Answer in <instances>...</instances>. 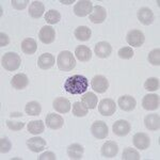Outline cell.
<instances>
[{
    "mask_svg": "<svg viewBox=\"0 0 160 160\" xmlns=\"http://www.w3.org/2000/svg\"><path fill=\"white\" fill-rule=\"evenodd\" d=\"M64 89L68 93L73 95L83 94L89 89V80L82 75H74L65 80Z\"/></svg>",
    "mask_w": 160,
    "mask_h": 160,
    "instance_id": "cell-1",
    "label": "cell"
},
{
    "mask_svg": "<svg viewBox=\"0 0 160 160\" xmlns=\"http://www.w3.org/2000/svg\"><path fill=\"white\" fill-rule=\"evenodd\" d=\"M57 65H58L59 69L63 72L72 71L76 66V60H75L74 55L68 50L61 51L57 59Z\"/></svg>",
    "mask_w": 160,
    "mask_h": 160,
    "instance_id": "cell-2",
    "label": "cell"
},
{
    "mask_svg": "<svg viewBox=\"0 0 160 160\" xmlns=\"http://www.w3.org/2000/svg\"><path fill=\"white\" fill-rule=\"evenodd\" d=\"M20 63H22L20 57L17 55L16 52H7L6 55H3V57H2V59H1L2 68L10 72L18 69L20 66Z\"/></svg>",
    "mask_w": 160,
    "mask_h": 160,
    "instance_id": "cell-3",
    "label": "cell"
},
{
    "mask_svg": "<svg viewBox=\"0 0 160 160\" xmlns=\"http://www.w3.org/2000/svg\"><path fill=\"white\" fill-rule=\"evenodd\" d=\"M93 10V4L89 0H80L74 7V13L79 17H84L90 15Z\"/></svg>",
    "mask_w": 160,
    "mask_h": 160,
    "instance_id": "cell-4",
    "label": "cell"
},
{
    "mask_svg": "<svg viewBox=\"0 0 160 160\" xmlns=\"http://www.w3.org/2000/svg\"><path fill=\"white\" fill-rule=\"evenodd\" d=\"M115 110H117V105H115L114 100H112L111 98H105L100 100L98 105V111L102 115L110 117V115L114 114Z\"/></svg>",
    "mask_w": 160,
    "mask_h": 160,
    "instance_id": "cell-5",
    "label": "cell"
},
{
    "mask_svg": "<svg viewBox=\"0 0 160 160\" xmlns=\"http://www.w3.org/2000/svg\"><path fill=\"white\" fill-rule=\"evenodd\" d=\"M126 41L130 46L133 47H140L145 42V37H144L143 32L140 30H131L128 32Z\"/></svg>",
    "mask_w": 160,
    "mask_h": 160,
    "instance_id": "cell-6",
    "label": "cell"
},
{
    "mask_svg": "<svg viewBox=\"0 0 160 160\" xmlns=\"http://www.w3.org/2000/svg\"><path fill=\"white\" fill-rule=\"evenodd\" d=\"M92 89L97 93H105L109 88V81L106 78L105 76L98 75V76H95L91 81Z\"/></svg>",
    "mask_w": 160,
    "mask_h": 160,
    "instance_id": "cell-7",
    "label": "cell"
},
{
    "mask_svg": "<svg viewBox=\"0 0 160 160\" xmlns=\"http://www.w3.org/2000/svg\"><path fill=\"white\" fill-rule=\"evenodd\" d=\"M38 38L44 44H51L56 38V31L51 26H44L38 33Z\"/></svg>",
    "mask_w": 160,
    "mask_h": 160,
    "instance_id": "cell-8",
    "label": "cell"
},
{
    "mask_svg": "<svg viewBox=\"0 0 160 160\" xmlns=\"http://www.w3.org/2000/svg\"><path fill=\"white\" fill-rule=\"evenodd\" d=\"M92 135L97 139H105L108 137V126L102 121H96L91 127Z\"/></svg>",
    "mask_w": 160,
    "mask_h": 160,
    "instance_id": "cell-9",
    "label": "cell"
},
{
    "mask_svg": "<svg viewBox=\"0 0 160 160\" xmlns=\"http://www.w3.org/2000/svg\"><path fill=\"white\" fill-rule=\"evenodd\" d=\"M107 17V12L106 9L102 6H96L93 8L92 13L89 15V18L94 24H102Z\"/></svg>",
    "mask_w": 160,
    "mask_h": 160,
    "instance_id": "cell-10",
    "label": "cell"
},
{
    "mask_svg": "<svg viewBox=\"0 0 160 160\" xmlns=\"http://www.w3.org/2000/svg\"><path fill=\"white\" fill-rule=\"evenodd\" d=\"M160 98L156 94H148L142 99V106L145 110H156L159 108Z\"/></svg>",
    "mask_w": 160,
    "mask_h": 160,
    "instance_id": "cell-11",
    "label": "cell"
},
{
    "mask_svg": "<svg viewBox=\"0 0 160 160\" xmlns=\"http://www.w3.org/2000/svg\"><path fill=\"white\" fill-rule=\"evenodd\" d=\"M113 132L118 137H125L130 131V124L125 120H118L113 124Z\"/></svg>",
    "mask_w": 160,
    "mask_h": 160,
    "instance_id": "cell-12",
    "label": "cell"
},
{
    "mask_svg": "<svg viewBox=\"0 0 160 160\" xmlns=\"http://www.w3.org/2000/svg\"><path fill=\"white\" fill-rule=\"evenodd\" d=\"M64 124L63 118L56 113H48L46 117V125L50 129H60Z\"/></svg>",
    "mask_w": 160,
    "mask_h": 160,
    "instance_id": "cell-13",
    "label": "cell"
},
{
    "mask_svg": "<svg viewBox=\"0 0 160 160\" xmlns=\"http://www.w3.org/2000/svg\"><path fill=\"white\" fill-rule=\"evenodd\" d=\"M118 104L123 111L129 112V111H132L136 108L137 102L132 96H130V95H123V96H121L120 98H118Z\"/></svg>",
    "mask_w": 160,
    "mask_h": 160,
    "instance_id": "cell-14",
    "label": "cell"
},
{
    "mask_svg": "<svg viewBox=\"0 0 160 160\" xmlns=\"http://www.w3.org/2000/svg\"><path fill=\"white\" fill-rule=\"evenodd\" d=\"M27 146L30 151L34 153H40L46 148V141L41 137H33L27 141Z\"/></svg>",
    "mask_w": 160,
    "mask_h": 160,
    "instance_id": "cell-15",
    "label": "cell"
},
{
    "mask_svg": "<svg viewBox=\"0 0 160 160\" xmlns=\"http://www.w3.org/2000/svg\"><path fill=\"white\" fill-rule=\"evenodd\" d=\"M137 16H138V19L140 20L141 24L144 26H148V25L153 24V22H154V13L152 12V10L148 9V8H145V7L141 8L138 11Z\"/></svg>",
    "mask_w": 160,
    "mask_h": 160,
    "instance_id": "cell-16",
    "label": "cell"
},
{
    "mask_svg": "<svg viewBox=\"0 0 160 160\" xmlns=\"http://www.w3.org/2000/svg\"><path fill=\"white\" fill-rule=\"evenodd\" d=\"M133 145L139 149H146L148 148L149 144H151V140H149L148 136L144 132H138L133 136L132 139Z\"/></svg>",
    "mask_w": 160,
    "mask_h": 160,
    "instance_id": "cell-17",
    "label": "cell"
},
{
    "mask_svg": "<svg viewBox=\"0 0 160 160\" xmlns=\"http://www.w3.org/2000/svg\"><path fill=\"white\" fill-rule=\"evenodd\" d=\"M95 53L100 59L108 58L112 52V47L108 42H99L95 45Z\"/></svg>",
    "mask_w": 160,
    "mask_h": 160,
    "instance_id": "cell-18",
    "label": "cell"
},
{
    "mask_svg": "<svg viewBox=\"0 0 160 160\" xmlns=\"http://www.w3.org/2000/svg\"><path fill=\"white\" fill-rule=\"evenodd\" d=\"M118 152V146L114 141H108L102 146V155L106 158H113Z\"/></svg>",
    "mask_w": 160,
    "mask_h": 160,
    "instance_id": "cell-19",
    "label": "cell"
},
{
    "mask_svg": "<svg viewBox=\"0 0 160 160\" xmlns=\"http://www.w3.org/2000/svg\"><path fill=\"white\" fill-rule=\"evenodd\" d=\"M52 107L59 113H68L71 110V102L64 97H57L52 102Z\"/></svg>",
    "mask_w": 160,
    "mask_h": 160,
    "instance_id": "cell-20",
    "label": "cell"
},
{
    "mask_svg": "<svg viewBox=\"0 0 160 160\" xmlns=\"http://www.w3.org/2000/svg\"><path fill=\"white\" fill-rule=\"evenodd\" d=\"M38 65L40 68L42 69H49L55 65V57L51 53H43L40 56L38 60Z\"/></svg>",
    "mask_w": 160,
    "mask_h": 160,
    "instance_id": "cell-21",
    "label": "cell"
},
{
    "mask_svg": "<svg viewBox=\"0 0 160 160\" xmlns=\"http://www.w3.org/2000/svg\"><path fill=\"white\" fill-rule=\"evenodd\" d=\"M145 127L149 130H158L160 128V117L159 114L153 113V114L146 115L144 118Z\"/></svg>",
    "mask_w": 160,
    "mask_h": 160,
    "instance_id": "cell-22",
    "label": "cell"
},
{
    "mask_svg": "<svg viewBox=\"0 0 160 160\" xmlns=\"http://www.w3.org/2000/svg\"><path fill=\"white\" fill-rule=\"evenodd\" d=\"M11 84L14 89L17 90H22L29 84V80L28 77L25 74H16L11 80Z\"/></svg>",
    "mask_w": 160,
    "mask_h": 160,
    "instance_id": "cell-23",
    "label": "cell"
},
{
    "mask_svg": "<svg viewBox=\"0 0 160 160\" xmlns=\"http://www.w3.org/2000/svg\"><path fill=\"white\" fill-rule=\"evenodd\" d=\"M45 7L43 2L41 1H33L29 7V15L32 18H40L43 16Z\"/></svg>",
    "mask_w": 160,
    "mask_h": 160,
    "instance_id": "cell-24",
    "label": "cell"
},
{
    "mask_svg": "<svg viewBox=\"0 0 160 160\" xmlns=\"http://www.w3.org/2000/svg\"><path fill=\"white\" fill-rule=\"evenodd\" d=\"M75 55H76V58L78 59L79 61L87 62V61L91 60L92 51L89 47H88V46L80 45L76 48V50H75Z\"/></svg>",
    "mask_w": 160,
    "mask_h": 160,
    "instance_id": "cell-25",
    "label": "cell"
},
{
    "mask_svg": "<svg viewBox=\"0 0 160 160\" xmlns=\"http://www.w3.org/2000/svg\"><path fill=\"white\" fill-rule=\"evenodd\" d=\"M83 153H84L83 146L80 145L78 143L72 144L68 148V155L71 159H75V160L81 159L82 156H83Z\"/></svg>",
    "mask_w": 160,
    "mask_h": 160,
    "instance_id": "cell-26",
    "label": "cell"
},
{
    "mask_svg": "<svg viewBox=\"0 0 160 160\" xmlns=\"http://www.w3.org/2000/svg\"><path fill=\"white\" fill-rule=\"evenodd\" d=\"M37 49H38V44L33 38H25L22 42V50L26 55H33L37 51Z\"/></svg>",
    "mask_w": 160,
    "mask_h": 160,
    "instance_id": "cell-27",
    "label": "cell"
},
{
    "mask_svg": "<svg viewBox=\"0 0 160 160\" xmlns=\"http://www.w3.org/2000/svg\"><path fill=\"white\" fill-rule=\"evenodd\" d=\"M75 34V38L79 41H89L90 38H91V34H92V31L90 29L89 27L87 26H79L74 32Z\"/></svg>",
    "mask_w": 160,
    "mask_h": 160,
    "instance_id": "cell-28",
    "label": "cell"
},
{
    "mask_svg": "<svg viewBox=\"0 0 160 160\" xmlns=\"http://www.w3.org/2000/svg\"><path fill=\"white\" fill-rule=\"evenodd\" d=\"M81 102L88 109H94L97 106V96L93 92H88L82 96Z\"/></svg>",
    "mask_w": 160,
    "mask_h": 160,
    "instance_id": "cell-29",
    "label": "cell"
},
{
    "mask_svg": "<svg viewBox=\"0 0 160 160\" xmlns=\"http://www.w3.org/2000/svg\"><path fill=\"white\" fill-rule=\"evenodd\" d=\"M45 129V125H44L43 121H31L28 124V131L32 135H40Z\"/></svg>",
    "mask_w": 160,
    "mask_h": 160,
    "instance_id": "cell-30",
    "label": "cell"
},
{
    "mask_svg": "<svg viewBox=\"0 0 160 160\" xmlns=\"http://www.w3.org/2000/svg\"><path fill=\"white\" fill-rule=\"evenodd\" d=\"M25 111H26V113H27V114L35 117V115L40 114L41 111H42V108H41V105L38 104V102H28V104L26 105Z\"/></svg>",
    "mask_w": 160,
    "mask_h": 160,
    "instance_id": "cell-31",
    "label": "cell"
},
{
    "mask_svg": "<svg viewBox=\"0 0 160 160\" xmlns=\"http://www.w3.org/2000/svg\"><path fill=\"white\" fill-rule=\"evenodd\" d=\"M88 108L84 106L82 102H74L73 105V114L75 117H78V118H82V117H86L88 114Z\"/></svg>",
    "mask_w": 160,
    "mask_h": 160,
    "instance_id": "cell-32",
    "label": "cell"
},
{
    "mask_svg": "<svg viewBox=\"0 0 160 160\" xmlns=\"http://www.w3.org/2000/svg\"><path fill=\"white\" fill-rule=\"evenodd\" d=\"M61 19V15L57 10H49L48 12H46L45 15V20L50 25L58 24Z\"/></svg>",
    "mask_w": 160,
    "mask_h": 160,
    "instance_id": "cell-33",
    "label": "cell"
},
{
    "mask_svg": "<svg viewBox=\"0 0 160 160\" xmlns=\"http://www.w3.org/2000/svg\"><path fill=\"white\" fill-rule=\"evenodd\" d=\"M140 154L138 153V151H136L135 148H126L124 149L122 159L123 160H140Z\"/></svg>",
    "mask_w": 160,
    "mask_h": 160,
    "instance_id": "cell-34",
    "label": "cell"
},
{
    "mask_svg": "<svg viewBox=\"0 0 160 160\" xmlns=\"http://www.w3.org/2000/svg\"><path fill=\"white\" fill-rule=\"evenodd\" d=\"M159 79L158 78H155V77H151L144 82V89L148 90V91H156V90L159 89Z\"/></svg>",
    "mask_w": 160,
    "mask_h": 160,
    "instance_id": "cell-35",
    "label": "cell"
},
{
    "mask_svg": "<svg viewBox=\"0 0 160 160\" xmlns=\"http://www.w3.org/2000/svg\"><path fill=\"white\" fill-rule=\"evenodd\" d=\"M148 62L153 65H160V49L156 48L148 53Z\"/></svg>",
    "mask_w": 160,
    "mask_h": 160,
    "instance_id": "cell-36",
    "label": "cell"
},
{
    "mask_svg": "<svg viewBox=\"0 0 160 160\" xmlns=\"http://www.w3.org/2000/svg\"><path fill=\"white\" fill-rule=\"evenodd\" d=\"M118 57L121 59H125V60H128V59H131L133 57V50L131 47H123L118 50Z\"/></svg>",
    "mask_w": 160,
    "mask_h": 160,
    "instance_id": "cell-37",
    "label": "cell"
},
{
    "mask_svg": "<svg viewBox=\"0 0 160 160\" xmlns=\"http://www.w3.org/2000/svg\"><path fill=\"white\" fill-rule=\"evenodd\" d=\"M12 144L10 140L8 138H1L0 139V153L1 154H6L11 149Z\"/></svg>",
    "mask_w": 160,
    "mask_h": 160,
    "instance_id": "cell-38",
    "label": "cell"
},
{
    "mask_svg": "<svg viewBox=\"0 0 160 160\" xmlns=\"http://www.w3.org/2000/svg\"><path fill=\"white\" fill-rule=\"evenodd\" d=\"M7 125L10 129L14 130V131H18L20 129H22L25 126V123L22 122H12V121H7Z\"/></svg>",
    "mask_w": 160,
    "mask_h": 160,
    "instance_id": "cell-39",
    "label": "cell"
},
{
    "mask_svg": "<svg viewBox=\"0 0 160 160\" xmlns=\"http://www.w3.org/2000/svg\"><path fill=\"white\" fill-rule=\"evenodd\" d=\"M12 7L16 10H24L27 4L29 3V0H22V1H19V0H12L11 1Z\"/></svg>",
    "mask_w": 160,
    "mask_h": 160,
    "instance_id": "cell-40",
    "label": "cell"
},
{
    "mask_svg": "<svg viewBox=\"0 0 160 160\" xmlns=\"http://www.w3.org/2000/svg\"><path fill=\"white\" fill-rule=\"evenodd\" d=\"M9 43H10L9 37L3 32L0 33V46H1V47H4V46H7Z\"/></svg>",
    "mask_w": 160,
    "mask_h": 160,
    "instance_id": "cell-41",
    "label": "cell"
},
{
    "mask_svg": "<svg viewBox=\"0 0 160 160\" xmlns=\"http://www.w3.org/2000/svg\"><path fill=\"white\" fill-rule=\"evenodd\" d=\"M40 159L41 160H48V159H50V160H56L57 159V157H56V155L52 153V152H46V153H44L42 154L40 156Z\"/></svg>",
    "mask_w": 160,
    "mask_h": 160,
    "instance_id": "cell-42",
    "label": "cell"
},
{
    "mask_svg": "<svg viewBox=\"0 0 160 160\" xmlns=\"http://www.w3.org/2000/svg\"><path fill=\"white\" fill-rule=\"evenodd\" d=\"M74 0H72V1H63V0H61V3H64V4H69V3H73Z\"/></svg>",
    "mask_w": 160,
    "mask_h": 160,
    "instance_id": "cell-43",
    "label": "cell"
}]
</instances>
